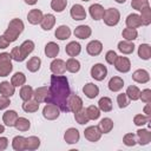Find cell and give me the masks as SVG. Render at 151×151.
I'll return each instance as SVG.
<instances>
[{"mask_svg":"<svg viewBox=\"0 0 151 151\" xmlns=\"http://www.w3.org/2000/svg\"><path fill=\"white\" fill-rule=\"evenodd\" d=\"M122 37L124 38V40H127V41H133L137 39L138 37V32L136 28H130V27H126L123 29L122 32Z\"/></svg>","mask_w":151,"mask_h":151,"instance_id":"ee69618b","label":"cell"},{"mask_svg":"<svg viewBox=\"0 0 151 151\" xmlns=\"http://www.w3.org/2000/svg\"><path fill=\"white\" fill-rule=\"evenodd\" d=\"M103 20H104V24L106 26L113 27V26L118 25V22L120 20V12L114 7H110V8L105 9L104 15H103Z\"/></svg>","mask_w":151,"mask_h":151,"instance_id":"3957f363","label":"cell"},{"mask_svg":"<svg viewBox=\"0 0 151 151\" xmlns=\"http://www.w3.org/2000/svg\"><path fill=\"white\" fill-rule=\"evenodd\" d=\"M132 79L138 84H146L150 80V74L146 70L139 68L132 73Z\"/></svg>","mask_w":151,"mask_h":151,"instance_id":"e0dca14e","label":"cell"},{"mask_svg":"<svg viewBox=\"0 0 151 151\" xmlns=\"http://www.w3.org/2000/svg\"><path fill=\"white\" fill-rule=\"evenodd\" d=\"M24 28H25V25H24L22 20L18 19V18H14L9 21L8 27L5 31L4 35L9 40V42H13L19 38V35L22 33Z\"/></svg>","mask_w":151,"mask_h":151,"instance_id":"7a4b0ae2","label":"cell"},{"mask_svg":"<svg viewBox=\"0 0 151 151\" xmlns=\"http://www.w3.org/2000/svg\"><path fill=\"white\" fill-rule=\"evenodd\" d=\"M60 112H61L60 109L57 105L52 104V103H46V105L42 109V116L47 120H54V119H57L60 116Z\"/></svg>","mask_w":151,"mask_h":151,"instance_id":"5b68a950","label":"cell"},{"mask_svg":"<svg viewBox=\"0 0 151 151\" xmlns=\"http://www.w3.org/2000/svg\"><path fill=\"white\" fill-rule=\"evenodd\" d=\"M137 143L140 145H147L151 142V132L147 129H139L136 133Z\"/></svg>","mask_w":151,"mask_h":151,"instance_id":"9a60e30c","label":"cell"},{"mask_svg":"<svg viewBox=\"0 0 151 151\" xmlns=\"http://www.w3.org/2000/svg\"><path fill=\"white\" fill-rule=\"evenodd\" d=\"M140 20H142V25L144 26H149L151 24V8H150V5L144 7L142 11H140Z\"/></svg>","mask_w":151,"mask_h":151,"instance_id":"b9f144b4","label":"cell"},{"mask_svg":"<svg viewBox=\"0 0 151 151\" xmlns=\"http://www.w3.org/2000/svg\"><path fill=\"white\" fill-rule=\"evenodd\" d=\"M65 52H66L70 57H77V55H79L80 52H81V46H80V44L77 42V41H70V42L66 45V47H65Z\"/></svg>","mask_w":151,"mask_h":151,"instance_id":"83f0119b","label":"cell"},{"mask_svg":"<svg viewBox=\"0 0 151 151\" xmlns=\"http://www.w3.org/2000/svg\"><path fill=\"white\" fill-rule=\"evenodd\" d=\"M33 98L35 101L40 103H47L48 99V87L47 86H40L33 90Z\"/></svg>","mask_w":151,"mask_h":151,"instance_id":"7c38bea8","label":"cell"},{"mask_svg":"<svg viewBox=\"0 0 151 151\" xmlns=\"http://www.w3.org/2000/svg\"><path fill=\"white\" fill-rule=\"evenodd\" d=\"M40 66H41V59H40L39 57H32V58H29L28 61L26 63V68H27L29 72H32V73L39 71Z\"/></svg>","mask_w":151,"mask_h":151,"instance_id":"1f68e13d","label":"cell"},{"mask_svg":"<svg viewBox=\"0 0 151 151\" xmlns=\"http://www.w3.org/2000/svg\"><path fill=\"white\" fill-rule=\"evenodd\" d=\"M123 143L126 146H134L137 144V139H136V134L134 133H126L123 137Z\"/></svg>","mask_w":151,"mask_h":151,"instance_id":"816d5d0a","label":"cell"},{"mask_svg":"<svg viewBox=\"0 0 151 151\" xmlns=\"http://www.w3.org/2000/svg\"><path fill=\"white\" fill-rule=\"evenodd\" d=\"M103 51V44L99 40H92L86 45V52L87 54L92 55V57H97Z\"/></svg>","mask_w":151,"mask_h":151,"instance_id":"5bb4252c","label":"cell"},{"mask_svg":"<svg viewBox=\"0 0 151 151\" xmlns=\"http://www.w3.org/2000/svg\"><path fill=\"white\" fill-rule=\"evenodd\" d=\"M40 146V139L37 136H29L26 138V150L34 151Z\"/></svg>","mask_w":151,"mask_h":151,"instance_id":"60d3db41","label":"cell"},{"mask_svg":"<svg viewBox=\"0 0 151 151\" xmlns=\"http://www.w3.org/2000/svg\"><path fill=\"white\" fill-rule=\"evenodd\" d=\"M81 1H84V2H87V1H90V0H81Z\"/></svg>","mask_w":151,"mask_h":151,"instance_id":"e7e4bbea","label":"cell"},{"mask_svg":"<svg viewBox=\"0 0 151 151\" xmlns=\"http://www.w3.org/2000/svg\"><path fill=\"white\" fill-rule=\"evenodd\" d=\"M13 70L12 57L7 52L0 53V77H7Z\"/></svg>","mask_w":151,"mask_h":151,"instance_id":"277c9868","label":"cell"},{"mask_svg":"<svg viewBox=\"0 0 151 151\" xmlns=\"http://www.w3.org/2000/svg\"><path fill=\"white\" fill-rule=\"evenodd\" d=\"M9 40L2 34V35H0V48H6V47H8L9 46Z\"/></svg>","mask_w":151,"mask_h":151,"instance_id":"6f0895ef","label":"cell"},{"mask_svg":"<svg viewBox=\"0 0 151 151\" xmlns=\"http://www.w3.org/2000/svg\"><path fill=\"white\" fill-rule=\"evenodd\" d=\"M74 119H76V122H77L78 124H80V125L87 124L88 120H90V118H88V116H87V113H86V109H83V107H81L79 111L74 112Z\"/></svg>","mask_w":151,"mask_h":151,"instance_id":"74e56055","label":"cell"},{"mask_svg":"<svg viewBox=\"0 0 151 151\" xmlns=\"http://www.w3.org/2000/svg\"><path fill=\"white\" fill-rule=\"evenodd\" d=\"M101 132L99 130L98 126H87L84 131V137L88 140V142H92V143H96L98 142L100 138H101Z\"/></svg>","mask_w":151,"mask_h":151,"instance_id":"9c48e42d","label":"cell"},{"mask_svg":"<svg viewBox=\"0 0 151 151\" xmlns=\"http://www.w3.org/2000/svg\"><path fill=\"white\" fill-rule=\"evenodd\" d=\"M118 51L123 54H131L134 51V44L132 41H127V40H122L118 42L117 46Z\"/></svg>","mask_w":151,"mask_h":151,"instance_id":"4316f807","label":"cell"},{"mask_svg":"<svg viewBox=\"0 0 151 151\" xmlns=\"http://www.w3.org/2000/svg\"><path fill=\"white\" fill-rule=\"evenodd\" d=\"M4 132H5V126L0 124V134H1V133H4Z\"/></svg>","mask_w":151,"mask_h":151,"instance_id":"6125c7cd","label":"cell"},{"mask_svg":"<svg viewBox=\"0 0 151 151\" xmlns=\"http://www.w3.org/2000/svg\"><path fill=\"white\" fill-rule=\"evenodd\" d=\"M22 110L27 113H33V112H37L39 110V103L35 101L34 99H29V100H26L24 101L22 104Z\"/></svg>","mask_w":151,"mask_h":151,"instance_id":"8d00e7d4","label":"cell"},{"mask_svg":"<svg viewBox=\"0 0 151 151\" xmlns=\"http://www.w3.org/2000/svg\"><path fill=\"white\" fill-rule=\"evenodd\" d=\"M54 35H55V38L58 40H66V39H68L71 37V29L66 25H60L59 27L55 28Z\"/></svg>","mask_w":151,"mask_h":151,"instance_id":"484cf974","label":"cell"},{"mask_svg":"<svg viewBox=\"0 0 151 151\" xmlns=\"http://www.w3.org/2000/svg\"><path fill=\"white\" fill-rule=\"evenodd\" d=\"M144 113H145V116H149V117H151V111H150V103H146V105H145V107H144Z\"/></svg>","mask_w":151,"mask_h":151,"instance_id":"91938a15","label":"cell"},{"mask_svg":"<svg viewBox=\"0 0 151 151\" xmlns=\"http://www.w3.org/2000/svg\"><path fill=\"white\" fill-rule=\"evenodd\" d=\"M9 54H11L12 59H13V60H15V61H18V63H21V61H24V60H25V58H24V55H22V53H21V51H20V47H19V46L13 47Z\"/></svg>","mask_w":151,"mask_h":151,"instance_id":"681fc988","label":"cell"},{"mask_svg":"<svg viewBox=\"0 0 151 151\" xmlns=\"http://www.w3.org/2000/svg\"><path fill=\"white\" fill-rule=\"evenodd\" d=\"M42 17H44V14H42L41 9L33 8V9H31V11L28 12V14H27V20H28V22L32 24V25H38V24H40Z\"/></svg>","mask_w":151,"mask_h":151,"instance_id":"44dd1931","label":"cell"},{"mask_svg":"<svg viewBox=\"0 0 151 151\" xmlns=\"http://www.w3.org/2000/svg\"><path fill=\"white\" fill-rule=\"evenodd\" d=\"M107 86H109V90H110V91H112V92H118V91H120V90L123 88V86H124V80H123V78H120V77H118V76H114V77H112V78L109 80Z\"/></svg>","mask_w":151,"mask_h":151,"instance_id":"cb8c5ba5","label":"cell"},{"mask_svg":"<svg viewBox=\"0 0 151 151\" xmlns=\"http://www.w3.org/2000/svg\"><path fill=\"white\" fill-rule=\"evenodd\" d=\"M54 25H55V17L53 14H51V13L44 14V17H42V19L40 21L41 28L44 31H50V29H52L54 27Z\"/></svg>","mask_w":151,"mask_h":151,"instance_id":"d6986e66","label":"cell"},{"mask_svg":"<svg viewBox=\"0 0 151 151\" xmlns=\"http://www.w3.org/2000/svg\"><path fill=\"white\" fill-rule=\"evenodd\" d=\"M50 70L53 74L61 76L66 72V64L63 59H53V61L50 64Z\"/></svg>","mask_w":151,"mask_h":151,"instance_id":"8fae6325","label":"cell"},{"mask_svg":"<svg viewBox=\"0 0 151 151\" xmlns=\"http://www.w3.org/2000/svg\"><path fill=\"white\" fill-rule=\"evenodd\" d=\"M150 119H151V117L139 113V114H136V116L133 117V123H134V125H137V126H143V125L147 124V123L150 122Z\"/></svg>","mask_w":151,"mask_h":151,"instance_id":"c3c4849f","label":"cell"},{"mask_svg":"<svg viewBox=\"0 0 151 151\" xmlns=\"http://www.w3.org/2000/svg\"><path fill=\"white\" fill-rule=\"evenodd\" d=\"M8 146V139L6 137H0V151L6 150Z\"/></svg>","mask_w":151,"mask_h":151,"instance_id":"680465c9","label":"cell"},{"mask_svg":"<svg viewBox=\"0 0 151 151\" xmlns=\"http://www.w3.org/2000/svg\"><path fill=\"white\" fill-rule=\"evenodd\" d=\"M11 83L14 87H19V86H22L25 85L26 83V76L22 73V72H17L12 76L11 78Z\"/></svg>","mask_w":151,"mask_h":151,"instance_id":"f35d334b","label":"cell"},{"mask_svg":"<svg viewBox=\"0 0 151 151\" xmlns=\"http://www.w3.org/2000/svg\"><path fill=\"white\" fill-rule=\"evenodd\" d=\"M138 57L143 60H149L151 58V46L149 44H140L138 47Z\"/></svg>","mask_w":151,"mask_h":151,"instance_id":"836d02e7","label":"cell"},{"mask_svg":"<svg viewBox=\"0 0 151 151\" xmlns=\"http://www.w3.org/2000/svg\"><path fill=\"white\" fill-rule=\"evenodd\" d=\"M27 5H31V6H33V5H35L37 2H38V0H24Z\"/></svg>","mask_w":151,"mask_h":151,"instance_id":"94428289","label":"cell"},{"mask_svg":"<svg viewBox=\"0 0 151 151\" xmlns=\"http://www.w3.org/2000/svg\"><path fill=\"white\" fill-rule=\"evenodd\" d=\"M9 104H11V100H9L8 97H6V96H0V111L7 109V107L9 106Z\"/></svg>","mask_w":151,"mask_h":151,"instance_id":"9f6ffc18","label":"cell"},{"mask_svg":"<svg viewBox=\"0 0 151 151\" xmlns=\"http://www.w3.org/2000/svg\"><path fill=\"white\" fill-rule=\"evenodd\" d=\"M74 37L78 39H87L92 34V29L87 25H79L74 28Z\"/></svg>","mask_w":151,"mask_h":151,"instance_id":"2e32d148","label":"cell"},{"mask_svg":"<svg viewBox=\"0 0 151 151\" xmlns=\"http://www.w3.org/2000/svg\"><path fill=\"white\" fill-rule=\"evenodd\" d=\"M15 93V87L9 81H1L0 83V94L6 97H12Z\"/></svg>","mask_w":151,"mask_h":151,"instance_id":"f1b7e54d","label":"cell"},{"mask_svg":"<svg viewBox=\"0 0 151 151\" xmlns=\"http://www.w3.org/2000/svg\"><path fill=\"white\" fill-rule=\"evenodd\" d=\"M88 12H90V15L93 20H101L105 9L100 4H93L88 7Z\"/></svg>","mask_w":151,"mask_h":151,"instance_id":"ac0fdd59","label":"cell"},{"mask_svg":"<svg viewBox=\"0 0 151 151\" xmlns=\"http://www.w3.org/2000/svg\"><path fill=\"white\" fill-rule=\"evenodd\" d=\"M71 93V88L68 85V79L65 76H51V83L48 86V99L47 103H52L57 105L60 111L68 112L67 109V98Z\"/></svg>","mask_w":151,"mask_h":151,"instance_id":"6da1fadb","label":"cell"},{"mask_svg":"<svg viewBox=\"0 0 151 151\" xmlns=\"http://www.w3.org/2000/svg\"><path fill=\"white\" fill-rule=\"evenodd\" d=\"M67 6V0H52L51 1V8L57 12V13H61Z\"/></svg>","mask_w":151,"mask_h":151,"instance_id":"bcb514c9","label":"cell"},{"mask_svg":"<svg viewBox=\"0 0 151 151\" xmlns=\"http://www.w3.org/2000/svg\"><path fill=\"white\" fill-rule=\"evenodd\" d=\"M90 73H91V77H92L94 80L101 81V80H104V79L106 78V76H107V68H106V66H105L104 64L98 63V64H94V65L91 67Z\"/></svg>","mask_w":151,"mask_h":151,"instance_id":"8992f818","label":"cell"},{"mask_svg":"<svg viewBox=\"0 0 151 151\" xmlns=\"http://www.w3.org/2000/svg\"><path fill=\"white\" fill-rule=\"evenodd\" d=\"M14 127L20 132L28 131L31 127V122L25 117H18V119L14 123Z\"/></svg>","mask_w":151,"mask_h":151,"instance_id":"f546056e","label":"cell"},{"mask_svg":"<svg viewBox=\"0 0 151 151\" xmlns=\"http://www.w3.org/2000/svg\"><path fill=\"white\" fill-rule=\"evenodd\" d=\"M114 1H116L117 4H125L126 0H114Z\"/></svg>","mask_w":151,"mask_h":151,"instance_id":"be15d7a7","label":"cell"},{"mask_svg":"<svg viewBox=\"0 0 151 151\" xmlns=\"http://www.w3.org/2000/svg\"><path fill=\"white\" fill-rule=\"evenodd\" d=\"M12 147L15 151H24V150H26V137L15 136L12 139Z\"/></svg>","mask_w":151,"mask_h":151,"instance_id":"4dcf8cb0","label":"cell"},{"mask_svg":"<svg viewBox=\"0 0 151 151\" xmlns=\"http://www.w3.org/2000/svg\"><path fill=\"white\" fill-rule=\"evenodd\" d=\"M19 47H20V51H21V53H22L24 58L26 59V58H27V55H28V54H31V53L34 51L35 45H34V42H33L32 40H25V41H24Z\"/></svg>","mask_w":151,"mask_h":151,"instance_id":"e575fe53","label":"cell"},{"mask_svg":"<svg viewBox=\"0 0 151 151\" xmlns=\"http://www.w3.org/2000/svg\"><path fill=\"white\" fill-rule=\"evenodd\" d=\"M114 67L118 72L120 73H127L131 70V61L127 57H123V55H117V59L114 61Z\"/></svg>","mask_w":151,"mask_h":151,"instance_id":"ba28073f","label":"cell"},{"mask_svg":"<svg viewBox=\"0 0 151 151\" xmlns=\"http://www.w3.org/2000/svg\"><path fill=\"white\" fill-rule=\"evenodd\" d=\"M19 96H20V98L24 101L32 99V97H33V88H32V86H29V85H22L21 88H20Z\"/></svg>","mask_w":151,"mask_h":151,"instance_id":"f6af8a7d","label":"cell"},{"mask_svg":"<svg viewBox=\"0 0 151 151\" xmlns=\"http://www.w3.org/2000/svg\"><path fill=\"white\" fill-rule=\"evenodd\" d=\"M125 24H126V27H130V28H138V27H140L142 26V20H140L139 14H137V13L129 14L126 17Z\"/></svg>","mask_w":151,"mask_h":151,"instance_id":"7402d4cb","label":"cell"},{"mask_svg":"<svg viewBox=\"0 0 151 151\" xmlns=\"http://www.w3.org/2000/svg\"><path fill=\"white\" fill-rule=\"evenodd\" d=\"M65 64H66V71H68L70 73H77L80 70V63L73 57L68 58Z\"/></svg>","mask_w":151,"mask_h":151,"instance_id":"d590c367","label":"cell"},{"mask_svg":"<svg viewBox=\"0 0 151 151\" xmlns=\"http://www.w3.org/2000/svg\"><path fill=\"white\" fill-rule=\"evenodd\" d=\"M139 99H140L142 101H144L145 104H146V103H151V90H150V88H145V90L140 91Z\"/></svg>","mask_w":151,"mask_h":151,"instance_id":"db71d44e","label":"cell"},{"mask_svg":"<svg viewBox=\"0 0 151 151\" xmlns=\"http://www.w3.org/2000/svg\"><path fill=\"white\" fill-rule=\"evenodd\" d=\"M125 93H126V96H127V98H129L130 100L136 101V100L139 99L140 90H139V87L136 86V85H130V86L126 88V92H125Z\"/></svg>","mask_w":151,"mask_h":151,"instance_id":"7bdbcfd3","label":"cell"},{"mask_svg":"<svg viewBox=\"0 0 151 151\" xmlns=\"http://www.w3.org/2000/svg\"><path fill=\"white\" fill-rule=\"evenodd\" d=\"M60 52V47L57 42L54 41H50L45 45V54L48 58H55Z\"/></svg>","mask_w":151,"mask_h":151,"instance_id":"603a6c76","label":"cell"},{"mask_svg":"<svg viewBox=\"0 0 151 151\" xmlns=\"http://www.w3.org/2000/svg\"><path fill=\"white\" fill-rule=\"evenodd\" d=\"M83 92L88 99H94L99 94V87L93 83H87L84 85Z\"/></svg>","mask_w":151,"mask_h":151,"instance_id":"ffe728a7","label":"cell"},{"mask_svg":"<svg viewBox=\"0 0 151 151\" xmlns=\"http://www.w3.org/2000/svg\"><path fill=\"white\" fill-rule=\"evenodd\" d=\"M83 107V99L76 94V93H70L68 98H67V109L68 112H77Z\"/></svg>","mask_w":151,"mask_h":151,"instance_id":"52a82bcc","label":"cell"},{"mask_svg":"<svg viewBox=\"0 0 151 151\" xmlns=\"http://www.w3.org/2000/svg\"><path fill=\"white\" fill-rule=\"evenodd\" d=\"M18 113H17V111H14V110H8V111H6L4 114H2V122L5 123V125L6 126H9V127H12V126H14V123H15V120L18 119Z\"/></svg>","mask_w":151,"mask_h":151,"instance_id":"d4e9b609","label":"cell"},{"mask_svg":"<svg viewBox=\"0 0 151 151\" xmlns=\"http://www.w3.org/2000/svg\"><path fill=\"white\" fill-rule=\"evenodd\" d=\"M98 127H99V130H100L101 133H109L113 129V120L111 118H107V117L106 118H103L99 122Z\"/></svg>","mask_w":151,"mask_h":151,"instance_id":"d6a6232c","label":"cell"},{"mask_svg":"<svg viewBox=\"0 0 151 151\" xmlns=\"http://www.w3.org/2000/svg\"><path fill=\"white\" fill-rule=\"evenodd\" d=\"M116 59H117V53H116L113 50H110V51L106 52V54H105V60H106L107 64L113 65L114 61H116Z\"/></svg>","mask_w":151,"mask_h":151,"instance_id":"11a10c76","label":"cell"},{"mask_svg":"<svg viewBox=\"0 0 151 151\" xmlns=\"http://www.w3.org/2000/svg\"><path fill=\"white\" fill-rule=\"evenodd\" d=\"M86 113H87L90 120H97L100 117V110L96 105H90L88 107H86Z\"/></svg>","mask_w":151,"mask_h":151,"instance_id":"7dc6e473","label":"cell"},{"mask_svg":"<svg viewBox=\"0 0 151 151\" xmlns=\"http://www.w3.org/2000/svg\"><path fill=\"white\" fill-rule=\"evenodd\" d=\"M70 14H71V18L73 20H76V21H81V20H85L86 19V11L79 4H76V5H73L71 7Z\"/></svg>","mask_w":151,"mask_h":151,"instance_id":"30bf717a","label":"cell"},{"mask_svg":"<svg viewBox=\"0 0 151 151\" xmlns=\"http://www.w3.org/2000/svg\"><path fill=\"white\" fill-rule=\"evenodd\" d=\"M117 104H118L119 109H124V107L129 106L130 99L127 98L126 93H119V94L117 96Z\"/></svg>","mask_w":151,"mask_h":151,"instance_id":"f907efd6","label":"cell"},{"mask_svg":"<svg viewBox=\"0 0 151 151\" xmlns=\"http://www.w3.org/2000/svg\"><path fill=\"white\" fill-rule=\"evenodd\" d=\"M79 138H80V133L76 127H70L64 133V140L67 144H77L79 142Z\"/></svg>","mask_w":151,"mask_h":151,"instance_id":"4fadbf2b","label":"cell"},{"mask_svg":"<svg viewBox=\"0 0 151 151\" xmlns=\"http://www.w3.org/2000/svg\"><path fill=\"white\" fill-rule=\"evenodd\" d=\"M146 6H149V0H132L131 1V7L139 12Z\"/></svg>","mask_w":151,"mask_h":151,"instance_id":"f5cc1de1","label":"cell"},{"mask_svg":"<svg viewBox=\"0 0 151 151\" xmlns=\"http://www.w3.org/2000/svg\"><path fill=\"white\" fill-rule=\"evenodd\" d=\"M98 107L103 112H110L112 110V100L109 97H101L98 101Z\"/></svg>","mask_w":151,"mask_h":151,"instance_id":"ab89813d","label":"cell"}]
</instances>
